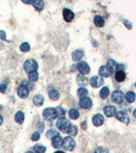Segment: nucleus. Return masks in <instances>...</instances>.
Returning <instances> with one entry per match:
<instances>
[{
  "instance_id": "9d476101",
  "label": "nucleus",
  "mask_w": 136,
  "mask_h": 153,
  "mask_svg": "<svg viewBox=\"0 0 136 153\" xmlns=\"http://www.w3.org/2000/svg\"><path fill=\"white\" fill-rule=\"evenodd\" d=\"M90 85L93 88H99L104 83V80L100 76H94L90 79Z\"/></svg>"
},
{
  "instance_id": "cd10ccee",
  "label": "nucleus",
  "mask_w": 136,
  "mask_h": 153,
  "mask_svg": "<svg viewBox=\"0 0 136 153\" xmlns=\"http://www.w3.org/2000/svg\"><path fill=\"white\" fill-rule=\"evenodd\" d=\"M100 97L102 99V100H106L108 97V96L110 95V89L107 86H104L101 88L100 92Z\"/></svg>"
},
{
  "instance_id": "2f4dec72",
  "label": "nucleus",
  "mask_w": 136,
  "mask_h": 153,
  "mask_svg": "<svg viewBox=\"0 0 136 153\" xmlns=\"http://www.w3.org/2000/svg\"><path fill=\"white\" fill-rule=\"evenodd\" d=\"M39 74L37 71H32L31 73L28 74V79L31 82H36L38 80Z\"/></svg>"
},
{
  "instance_id": "37998d69",
  "label": "nucleus",
  "mask_w": 136,
  "mask_h": 153,
  "mask_svg": "<svg viewBox=\"0 0 136 153\" xmlns=\"http://www.w3.org/2000/svg\"><path fill=\"white\" fill-rule=\"evenodd\" d=\"M59 152H61V153H64L63 151H61V150H59V151H56L55 153H59Z\"/></svg>"
},
{
  "instance_id": "473e14b6",
  "label": "nucleus",
  "mask_w": 136,
  "mask_h": 153,
  "mask_svg": "<svg viewBox=\"0 0 136 153\" xmlns=\"http://www.w3.org/2000/svg\"><path fill=\"white\" fill-rule=\"evenodd\" d=\"M20 51L21 52H23V53H27V52H29L30 51L31 49V46L29 45V43L27 42H23L21 44V46H20Z\"/></svg>"
},
{
  "instance_id": "a878e982",
  "label": "nucleus",
  "mask_w": 136,
  "mask_h": 153,
  "mask_svg": "<svg viewBox=\"0 0 136 153\" xmlns=\"http://www.w3.org/2000/svg\"><path fill=\"white\" fill-rule=\"evenodd\" d=\"M33 6L37 11L40 12L44 8V3L42 0H34L33 2Z\"/></svg>"
},
{
  "instance_id": "1a4fd4ad",
  "label": "nucleus",
  "mask_w": 136,
  "mask_h": 153,
  "mask_svg": "<svg viewBox=\"0 0 136 153\" xmlns=\"http://www.w3.org/2000/svg\"><path fill=\"white\" fill-rule=\"evenodd\" d=\"M79 105L80 107L83 109L88 110L92 107L93 105V101L90 97H85L82 98H80V101H79Z\"/></svg>"
},
{
  "instance_id": "dca6fc26",
  "label": "nucleus",
  "mask_w": 136,
  "mask_h": 153,
  "mask_svg": "<svg viewBox=\"0 0 136 153\" xmlns=\"http://www.w3.org/2000/svg\"><path fill=\"white\" fill-rule=\"evenodd\" d=\"M106 66H107L108 68L112 72V74L116 72V71H118V69L119 68V65L112 59H108Z\"/></svg>"
},
{
  "instance_id": "39448f33",
  "label": "nucleus",
  "mask_w": 136,
  "mask_h": 153,
  "mask_svg": "<svg viewBox=\"0 0 136 153\" xmlns=\"http://www.w3.org/2000/svg\"><path fill=\"white\" fill-rule=\"evenodd\" d=\"M70 124V121L68 118L65 117H59V119L56 121V125L58 129L63 133H66V129L68 127V125Z\"/></svg>"
},
{
  "instance_id": "f8f14e48",
  "label": "nucleus",
  "mask_w": 136,
  "mask_h": 153,
  "mask_svg": "<svg viewBox=\"0 0 136 153\" xmlns=\"http://www.w3.org/2000/svg\"><path fill=\"white\" fill-rule=\"evenodd\" d=\"M63 16L65 21L67 23H71L74 19L75 14L71 10L68 8H64L63 10Z\"/></svg>"
},
{
  "instance_id": "393cba45",
  "label": "nucleus",
  "mask_w": 136,
  "mask_h": 153,
  "mask_svg": "<svg viewBox=\"0 0 136 153\" xmlns=\"http://www.w3.org/2000/svg\"><path fill=\"white\" fill-rule=\"evenodd\" d=\"M135 93L133 91H128V92L125 94V100L129 103H132L135 101Z\"/></svg>"
},
{
  "instance_id": "c9c22d12",
  "label": "nucleus",
  "mask_w": 136,
  "mask_h": 153,
  "mask_svg": "<svg viewBox=\"0 0 136 153\" xmlns=\"http://www.w3.org/2000/svg\"><path fill=\"white\" fill-rule=\"evenodd\" d=\"M0 39L4 41H8L6 39V32L3 30H0ZM8 42H10V41H8Z\"/></svg>"
},
{
  "instance_id": "aec40b11",
  "label": "nucleus",
  "mask_w": 136,
  "mask_h": 153,
  "mask_svg": "<svg viewBox=\"0 0 136 153\" xmlns=\"http://www.w3.org/2000/svg\"><path fill=\"white\" fill-rule=\"evenodd\" d=\"M48 97L53 101H57L60 98V93L54 88H51L48 91Z\"/></svg>"
},
{
  "instance_id": "ea45409f",
  "label": "nucleus",
  "mask_w": 136,
  "mask_h": 153,
  "mask_svg": "<svg viewBox=\"0 0 136 153\" xmlns=\"http://www.w3.org/2000/svg\"><path fill=\"white\" fill-rule=\"evenodd\" d=\"M105 149H103L102 147H98L95 149V152H105Z\"/></svg>"
},
{
  "instance_id": "4be33fe9",
  "label": "nucleus",
  "mask_w": 136,
  "mask_h": 153,
  "mask_svg": "<svg viewBox=\"0 0 136 153\" xmlns=\"http://www.w3.org/2000/svg\"><path fill=\"white\" fill-rule=\"evenodd\" d=\"M114 78L118 82H122L126 79V74L123 70H118L115 74Z\"/></svg>"
},
{
  "instance_id": "a18cd8bd",
  "label": "nucleus",
  "mask_w": 136,
  "mask_h": 153,
  "mask_svg": "<svg viewBox=\"0 0 136 153\" xmlns=\"http://www.w3.org/2000/svg\"><path fill=\"white\" fill-rule=\"evenodd\" d=\"M42 1H43V0H42Z\"/></svg>"
},
{
  "instance_id": "f257e3e1",
  "label": "nucleus",
  "mask_w": 136,
  "mask_h": 153,
  "mask_svg": "<svg viewBox=\"0 0 136 153\" xmlns=\"http://www.w3.org/2000/svg\"><path fill=\"white\" fill-rule=\"evenodd\" d=\"M42 116L46 120H54L58 117L57 110L54 108H46L43 110Z\"/></svg>"
},
{
  "instance_id": "f704fd0d",
  "label": "nucleus",
  "mask_w": 136,
  "mask_h": 153,
  "mask_svg": "<svg viewBox=\"0 0 136 153\" xmlns=\"http://www.w3.org/2000/svg\"><path fill=\"white\" fill-rule=\"evenodd\" d=\"M56 109V110H57L59 117H63L65 115V110L63 109L62 108L57 107Z\"/></svg>"
},
{
  "instance_id": "b1692460",
  "label": "nucleus",
  "mask_w": 136,
  "mask_h": 153,
  "mask_svg": "<svg viewBox=\"0 0 136 153\" xmlns=\"http://www.w3.org/2000/svg\"><path fill=\"white\" fill-rule=\"evenodd\" d=\"M14 120H15L16 123H18L19 125H22L24 123L25 120V114L22 111H18L16 113L15 117H14Z\"/></svg>"
},
{
  "instance_id": "a211bd4d",
  "label": "nucleus",
  "mask_w": 136,
  "mask_h": 153,
  "mask_svg": "<svg viewBox=\"0 0 136 153\" xmlns=\"http://www.w3.org/2000/svg\"><path fill=\"white\" fill-rule=\"evenodd\" d=\"M84 51L81 49H76L71 53V58L74 61H78L81 60L84 56Z\"/></svg>"
},
{
  "instance_id": "c756f323",
  "label": "nucleus",
  "mask_w": 136,
  "mask_h": 153,
  "mask_svg": "<svg viewBox=\"0 0 136 153\" xmlns=\"http://www.w3.org/2000/svg\"><path fill=\"white\" fill-rule=\"evenodd\" d=\"M88 94V91L86 88L80 87L77 91V95L79 98H82L86 97Z\"/></svg>"
},
{
  "instance_id": "f03ea898",
  "label": "nucleus",
  "mask_w": 136,
  "mask_h": 153,
  "mask_svg": "<svg viewBox=\"0 0 136 153\" xmlns=\"http://www.w3.org/2000/svg\"><path fill=\"white\" fill-rule=\"evenodd\" d=\"M24 70L27 74L31 73L32 71H37L38 69V63L33 59H28L23 64Z\"/></svg>"
},
{
  "instance_id": "72a5a7b5",
  "label": "nucleus",
  "mask_w": 136,
  "mask_h": 153,
  "mask_svg": "<svg viewBox=\"0 0 136 153\" xmlns=\"http://www.w3.org/2000/svg\"><path fill=\"white\" fill-rule=\"evenodd\" d=\"M31 140L33 142H37L38 141V140L40 139V134L38 131H36L34 132L33 134L31 135Z\"/></svg>"
},
{
  "instance_id": "bb28decb",
  "label": "nucleus",
  "mask_w": 136,
  "mask_h": 153,
  "mask_svg": "<svg viewBox=\"0 0 136 153\" xmlns=\"http://www.w3.org/2000/svg\"><path fill=\"white\" fill-rule=\"evenodd\" d=\"M69 117L71 118V120H77L78 118L80 117V113L76 110V108H71L69 111Z\"/></svg>"
},
{
  "instance_id": "7c9ffc66",
  "label": "nucleus",
  "mask_w": 136,
  "mask_h": 153,
  "mask_svg": "<svg viewBox=\"0 0 136 153\" xmlns=\"http://www.w3.org/2000/svg\"><path fill=\"white\" fill-rule=\"evenodd\" d=\"M33 149V151L35 152L44 153L46 152V147L45 146H44L41 144H36V145H34Z\"/></svg>"
},
{
  "instance_id": "423d86ee",
  "label": "nucleus",
  "mask_w": 136,
  "mask_h": 153,
  "mask_svg": "<svg viewBox=\"0 0 136 153\" xmlns=\"http://www.w3.org/2000/svg\"><path fill=\"white\" fill-rule=\"evenodd\" d=\"M115 117L118 120L125 123V125H128L130 123L129 116L127 113L125 112V111H118V112L116 113Z\"/></svg>"
},
{
  "instance_id": "58836bf2",
  "label": "nucleus",
  "mask_w": 136,
  "mask_h": 153,
  "mask_svg": "<svg viewBox=\"0 0 136 153\" xmlns=\"http://www.w3.org/2000/svg\"><path fill=\"white\" fill-rule=\"evenodd\" d=\"M22 2L25 4H32L34 0H21Z\"/></svg>"
},
{
  "instance_id": "f3484780",
  "label": "nucleus",
  "mask_w": 136,
  "mask_h": 153,
  "mask_svg": "<svg viewBox=\"0 0 136 153\" xmlns=\"http://www.w3.org/2000/svg\"><path fill=\"white\" fill-rule=\"evenodd\" d=\"M78 129L77 126L74 125L71 123H70V124L68 125V127L66 129V133L68 135H70V136H76L78 134Z\"/></svg>"
},
{
  "instance_id": "c85d7f7f",
  "label": "nucleus",
  "mask_w": 136,
  "mask_h": 153,
  "mask_svg": "<svg viewBox=\"0 0 136 153\" xmlns=\"http://www.w3.org/2000/svg\"><path fill=\"white\" fill-rule=\"evenodd\" d=\"M59 135V133L56 131L55 129H51L47 131V132L46 133V136L48 138V140H52L53 137L55 136H57V135Z\"/></svg>"
},
{
  "instance_id": "ddd939ff",
  "label": "nucleus",
  "mask_w": 136,
  "mask_h": 153,
  "mask_svg": "<svg viewBox=\"0 0 136 153\" xmlns=\"http://www.w3.org/2000/svg\"><path fill=\"white\" fill-rule=\"evenodd\" d=\"M104 117L101 114H97L94 115L92 118V123L95 127H100L104 123Z\"/></svg>"
},
{
  "instance_id": "4c0bfd02",
  "label": "nucleus",
  "mask_w": 136,
  "mask_h": 153,
  "mask_svg": "<svg viewBox=\"0 0 136 153\" xmlns=\"http://www.w3.org/2000/svg\"><path fill=\"white\" fill-rule=\"evenodd\" d=\"M124 24L127 27V28L129 29H131L132 28V23H130V22H129L127 20H124Z\"/></svg>"
},
{
  "instance_id": "0eeeda50",
  "label": "nucleus",
  "mask_w": 136,
  "mask_h": 153,
  "mask_svg": "<svg viewBox=\"0 0 136 153\" xmlns=\"http://www.w3.org/2000/svg\"><path fill=\"white\" fill-rule=\"evenodd\" d=\"M76 67H77L78 70L81 74L86 75L90 73V66L88 65V64L85 62V61H80V62H79L77 65H76Z\"/></svg>"
},
{
  "instance_id": "79ce46f5",
  "label": "nucleus",
  "mask_w": 136,
  "mask_h": 153,
  "mask_svg": "<svg viewBox=\"0 0 136 153\" xmlns=\"http://www.w3.org/2000/svg\"><path fill=\"white\" fill-rule=\"evenodd\" d=\"M133 117H134L136 118V109H135L134 111H133Z\"/></svg>"
},
{
  "instance_id": "a19ab883",
  "label": "nucleus",
  "mask_w": 136,
  "mask_h": 153,
  "mask_svg": "<svg viewBox=\"0 0 136 153\" xmlns=\"http://www.w3.org/2000/svg\"><path fill=\"white\" fill-rule=\"evenodd\" d=\"M3 121H4V118H3V117H2V116L0 114V126L2 125Z\"/></svg>"
},
{
  "instance_id": "6e6552de",
  "label": "nucleus",
  "mask_w": 136,
  "mask_h": 153,
  "mask_svg": "<svg viewBox=\"0 0 136 153\" xmlns=\"http://www.w3.org/2000/svg\"><path fill=\"white\" fill-rule=\"evenodd\" d=\"M17 95L21 99H26L29 95V88L25 85L22 84L17 88Z\"/></svg>"
},
{
  "instance_id": "4468645a",
  "label": "nucleus",
  "mask_w": 136,
  "mask_h": 153,
  "mask_svg": "<svg viewBox=\"0 0 136 153\" xmlns=\"http://www.w3.org/2000/svg\"><path fill=\"white\" fill-rule=\"evenodd\" d=\"M103 112L108 118H112L116 115L117 109L113 105H106L103 108Z\"/></svg>"
},
{
  "instance_id": "e433bc0d",
  "label": "nucleus",
  "mask_w": 136,
  "mask_h": 153,
  "mask_svg": "<svg viewBox=\"0 0 136 153\" xmlns=\"http://www.w3.org/2000/svg\"><path fill=\"white\" fill-rule=\"evenodd\" d=\"M7 90V85H4V84H1L0 85V93H5Z\"/></svg>"
},
{
  "instance_id": "20e7f679",
  "label": "nucleus",
  "mask_w": 136,
  "mask_h": 153,
  "mask_svg": "<svg viewBox=\"0 0 136 153\" xmlns=\"http://www.w3.org/2000/svg\"><path fill=\"white\" fill-rule=\"evenodd\" d=\"M125 98L124 93L119 90H116L113 91L112 95H111V99L112 101L117 104H120L123 102Z\"/></svg>"
},
{
  "instance_id": "c03bdc74",
  "label": "nucleus",
  "mask_w": 136,
  "mask_h": 153,
  "mask_svg": "<svg viewBox=\"0 0 136 153\" xmlns=\"http://www.w3.org/2000/svg\"><path fill=\"white\" fill-rule=\"evenodd\" d=\"M135 88H136V82H135Z\"/></svg>"
},
{
  "instance_id": "412c9836",
  "label": "nucleus",
  "mask_w": 136,
  "mask_h": 153,
  "mask_svg": "<svg viewBox=\"0 0 136 153\" xmlns=\"http://www.w3.org/2000/svg\"><path fill=\"white\" fill-rule=\"evenodd\" d=\"M93 22H94V24L96 25V27H97L99 28L103 27L105 25L104 19H103L102 16L100 15H96L95 17H94Z\"/></svg>"
},
{
  "instance_id": "6ab92c4d",
  "label": "nucleus",
  "mask_w": 136,
  "mask_h": 153,
  "mask_svg": "<svg viewBox=\"0 0 136 153\" xmlns=\"http://www.w3.org/2000/svg\"><path fill=\"white\" fill-rule=\"evenodd\" d=\"M99 74L101 77L108 78L112 74V72H111L106 65H101L100 69H99Z\"/></svg>"
},
{
  "instance_id": "5701e85b",
  "label": "nucleus",
  "mask_w": 136,
  "mask_h": 153,
  "mask_svg": "<svg viewBox=\"0 0 136 153\" xmlns=\"http://www.w3.org/2000/svg\"><path fill=\"white\" fill-rule=\"evenodd\" d=\"M33 104L36 106H42L44 103V97L42 95H36L33 98Z\"/></svg>"
},
{
  "instance_id": "9b49d317",
  "label": "nucleus",
  "mask_w": 136,
  "mask_h": 153,
  "mask_svg": "<svg viewBox=\"0 0 136 153\" xmlns=\"http://www.w3.org/2000/svg\"><path fill=\"white\" fill-rule=\"evenodd\" d=\"M51 144L54 149H59L63 146V139L60 136V135H59L51 140Z\"/></svg>"
},
{
  "instance_id": "7ed1b4c3",
  "label": "nucleus",
  "mask_w": 136,
  "mask_h": 153,
  "mask_svg": "<svg viewBox=\"0 0 136 153\" xmlns=\"http://www.w3.org/2000/svg\"><path fill=\"white\" fill-rule=\"evenodd\" d=\"M76 142L72 137L66 136L63 139V147L67 151H73L76 148Z\"/></svg>"
},
{
  "instance_id": "2eb2a0df",
  "label": "nucleus",
  "mask_w": 136,
  "mask_h": 153,
  "mask_svg": "<svg viewBox=\"0 0 136 153\" xmlns=\"http://www.w3.org/2000/svg\"><path fill=\"white\" fill-rule=\"evenodd\" d=\"M76 82H77L78 86H81V87H84V86L88 85V79L83 74H79L76 76Z\"/></svg>"
}]
</instances>
